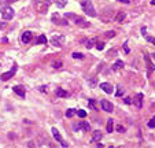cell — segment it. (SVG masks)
<instances>
[{"label": "cell", "instance_id": "6da1fadb", "mask_svg": "<svg viewBox=\"0 0 155 148\" xmlns=\"http://www.w3.org/2000/svg\"><path fill=\"white\" fill-rule=\"evenodd\" d=\"M63 16L66 19H72L76 25H78L80 28H89V26H91V24L87 22L83 16H78V15H76V14H73V12H67V14H65Z\"/></svg>", "mask_w": 155, "mask_h": 148}, {"label": "cell", "instance_id": "7a4b0ae2", "mask_svg": "<svg viewBox=\"0 0 155 148\" xmlns=\"http://www.w3.org/2000/svg\"><path fill=\"white\" fill-rule=\"evenodd\" d=\"M81 8H83V11L87 14V15L92 16V18H95L96 15V11H95V7H93V4H92L91 0H83L81 1Z\"/></svg>", "mask_w": 155, "mask_h": 148}, {"label": "cell", "instance_id": "3957f363", "mask_svg": "<svg viewBox=\"0 0 155 148\" xmlns=\"http://www.w3.org/2000/svg\"><path fill=\"white\" fill-rule=\"evenodd\" d=\"M0 14H1V18H3L4 21H10L14 18V10H12V7H10V6H3V7L0 8Z\"/></svg>", "mask_w": 155, "mask_h": 148}, {"label": "cell", "instance_id": "277c9868", "mask_svg": "<svg viewBox=\"0 0 155 148\" xmlns=\"http://www.w3.org/2000/svg\"><path fill=\"white\" fill-rule=\"evenodd\" d=\"M50 0H37L36 3H34V10L40 14H44V12L47 11L48 8H50Z\"/></svg>", "mask_w": 155, "mask_h": 148}, {"label": "cell", "instance_id": "5b68a950", "mask_svg": "<svg viewBox=\"0 0 155 148\" xmlns=\"http://www.w3.org/2000/svg\"><path fill=\"white\" fill-rule=\"evenodd\" d=\"M51 132H52V136H54V139H55L58 143H60L62 144V147H67V143L62 139V136H60V133L56 130V128H52L51 129Z\"/></svg>", "mask_w": 155, "mask_h": 148}, {"label": "cell", "instance_id": "8992f818", "mask_svg": "<svg viewBox=\"0 0 155 148\" xmlns=\"http://www.w3.org/2000/svg\"><path fill=\"white\" fill-rule=\"evenodd\" d=\"M91 129V125L88 122H78V124L73 125V130L74 132H78V130H89Z\"/></svg>", "mask_w": 155, "mask_h": 148}, {"label": "cell", "instance_id": "52a82bcc", "mask_svg": "<svg viewBox=\"0 0 155 148\" xmlns=\"http://www.w3.org/2000/svg\"><path fill=\"white\" fill-rule=\"evenodd\" d=\"M63 43H65V36H62V34L51 37V44L55 45V47H62Z\"/></svg>", "mask_w": 155, "mask_h": 148}, {"label": "cell", "instance_id": "ba28073f", "mask_svg": "<svg viewBox=\"0 0 155 148\" xmlns=\"http://www.w3.org/2000/svg\"><path fill=\"white\" fill-rule=\"evenodd\" d=\"M15 73H17V66H14V67H12L10 71L3 73V74L0 76V80H1V81H8L10 78H12V77L15 76Z\"/></svg>", "mask_w": 155, "mask_h": 148}, {"label": "cell", "instance_id": "9c48e42d", "mask_svg": "<svg viewBox=\"0 0 155 148\" xmlns=\"http://www.w3.org/2000/svg\"><path fill=\"white\" fill-rule=\"evenodd\" d=\"M144 62H146V64H147L148 74H151V73L155 70V64L151 62V59H150V55H148V54H144Z\"/></svg>", "mask_w": 155, "mask_h": 148}, {"label": "cell", "instance_id": "30bf717a", "mask_svg": "<svg viewBox=\"0 0 155 148\" xmlns=\"http://www.w3.org/2000/svg\"><path fill=\"white\" fill-rule=\"evenodd\" d=\"M100 107L103 108L106 112H113V110H114L113 103L111 102H108V100H102V102H100Z\"/></svg>", "mask_w": 155, "mask_h": 148}, {"label": "cell", "instance_id": "8fae6325", "mask_svg": "<svg viewBox=\"0 0 155 148\" xmlns=\"http://www.w3.org/2000/svg\"><path fill=\"white\" fill-rule=\"evenodd\" d=\"M33 39V33L29 32V30H26V32L22 33V36H21V41L24 43V44H28V43H30Z\"/></svg>", "mask_w": 155, "mask_h": 148}, {"label": "cell", "instance_id": "7c38bea8", "mask_svg": "<svg viewBox=\"0 0 155 148\" xmlns=\"http://www.w3.org/2000/svg\"><path fill=\"white\" fill-rule=\"evenodd\" d=\"M143 99H144V95L143 93H137L135 97H133V103L137 108H141L143 107Z\"/></svg>", "mask_w": 155, "mask_h": 148}, {"label": "cell", "instance_id": "4fadbf2b", "mask_svg": "<svg viewBox=\"0 0 155 148\" xmlns=\"http://www.w3.org/2000/svg\"><path fill=\"white\" fill-rule=\"evenodd\" d=\"M100 89L106 93H113L114 92V87L111 84H108V82H102L100 84Z\"/></svg>", "mask_w": 155, "mask_h": 148}, {"label": "cell", "instance_id": "5bb4252c", "mask_svg": "<svg viewBox=\"0 0 155 148\" xmlns=\"http://www.w3.org/2000/svg\"><path fill=\"white\" fill-rule=\"evenodd\" d=\"M12 92H15L18 96H21V97H25V88L22 87V85H15V87H12Z\"/></svg>", "mask_w": 155, "mask_h": 148}, {"label": "cell", "instance_id": "9a60e30c", "mask_svg": "<svg viewBox=\"0 0 155 148\" xmlns=\"http://www.w3.org/2000/svg\"><path fill=\"white\" fill-rule=\"evenodd\" d=\"M59 14H54V16H52V22L54 24H59V25H67L69 24V21L65 18V19H60L59 16Z\"/></svg>", "mask_w": 155, "mask_h": 148}, {"label": "cell", "instance_id": "2e32d148", "mask_svg": "<svg viewBox=\"0 0 155 148\" xmlns=\"http://www.w3.org/2000/svg\"><path fill=\"white\" fill-rule=\"evenodd\" d=\"M102 137H103V133H102V130H95V132L92 133V143H96V141L102 140Z\"/></svg>", "mask_w": 155, "mask_h": 148}, {"label": "cell", "instance_id": "e0dca14e", "mask_svg": "<svg viewBox=\"0 0 155 148\" xmlns=\"http://www.w3.org/2000/svg\"><path fill=\"white\" fill-rule=\"evenodd\" d=\"M55 95H56L58 97H69V96H70V93H69L67 91L62 89V88H58V89H56Z\"/></svg>", "mask_w": 155, "mask_h": 148}, {"label": "cell", "instance_id": "ac0fdd59", "mask_svg": "<svg viewBox=\"0 0 155 148\" xmlns=\"http://www.w3.org/2000/svg\"><path fill=\"white\" fill-rule=\"evenodd\" d=\"M125 18H126V14L125 12H122V11H119V12H117V15H116V21L117 22H123L125 21Z\"/></svg>", "mask_w": 155, "mask_h": 148}, {"label": "cell", "instance_id": "d6986e66", "mask_svg": "<svg viewBox=\"0 0 155 148\" xmlns=\"http://www.w3.org/2000/svg\"><path fill=\"white\" fill-rule=\"evenodd\" d=\"M123 66H125V63H123L122 60H117L116 63H114V64H113V66H111V69H113V70H116V71H117V70H121V69H122Z\"/></svg>", "mask_w": 155, "mask_h": 148}, {"label": "cell", "instance_id": "ffe728a7", "mask_svg": "<svg viewBox=\"0 0 155 148\" xmlns=\"http://www.w3.org/2000/svg\"><path fill=\"white\" fill-rule=\"evenodd\" d=\"M34 44H47V37L41 34V36L37 37V40L34 41Z\"/></svg>", "mask_w": 155, "mask_h": 148}, {"label": "cell", "instance_id": "44dd1931", "mask_svg": "<svg viewBox=\"0 0 155 148\" xmlns=\"http://www.w3.org/2000/svg\"><path fill=\"white\" fill-rule=\"evenodd\" d=\"M54 3H55L59 8H63L67 4V0H54Z\"/></svg>", "mask_w": 155, "mask_h": 148}, {"label": "cell", "instance_id": "7402d4cb", "mask_svg": "<svg viewBox=\"0 0 155 148\" xmlns=\"http://www.w3.org/2000/svg\"><path fill=\"white\" fill-rule=\"evenodd\" d=\"M74 114H77V110H74V108H67V110H66V114H65V115L67 117V118H72V117L74 115Z\"/></svg>", "mask_w": 155, "mask_h": 148}, {"label": "cell", "instance_id": "603a6c76", "mask_svg": "<svg viewBox=\"0 0 155 148\" xmlns=\"http://www.w3.org/2000/svg\"><path fill=\"white\" fill-rule=\"evenodd\" d=\"M96 41H98V39H96V37H92L91 40H88L87 41V48H92V47L96 44Z\"/></svg>", "mask_w": 155, "mask_h": 148}, {"label": "cell", "instance_id": "cb8c5ba5", "mask_svg": "<svg viewBox=\"0 0 155 148\" xmlns=\"http://www.w3.org/2000/svg\"><path fill=\"white\" fill-rule=\"evenodd\" d=\"M113 129H114V121L110 118V119L107 121V132L108 133H111L113 132Z\"/></svg>", "mask_w": 155, "mask_h": 148}, {"label": "cell", "instance_id": "d4e9b609", "mask_svg": "<svg viewBox=\"0 0 155 148\" xmlns=\"http://www.w3.org/2000/svg\"><path fill=\"white\" fill-rule=\"evenodd\" d=\"M147 126H148L150 129H154V128H155V115L152 117L151 119H150V121L147 122Z\"/></svg>", "mask_w": 155, "mask_h": 148}, {"label": "cell", "instance_id": "484cf974", "mask_svg": "<svg viewBox=\"0 0 155 148\" xmlns=\"http://www.w3.org/2000/svg\"><path fill=\"white\" fill-rule=\"evenodd\" d=\"M73 58L74 59H84L85 56H84V54H81V52H73Z\"/></svg>", "mask_w": 155, "mask_h": 148}, {"label": "cell", "instance_id": "4316f807", "mask_svg": "<svg viewBox=\"0 0 155 148\" xmlns=\"http://www.w3.org/2000/svg\"><path fill=\"white\" fill-rule=\"evenodd\" d=\"M123 95V89H122V87L121 85H118V88H117V92H116V96L117 97H121Z\"/></svg>", "mask_w": 155, "mask_h": 148}, {"label": "cell", "instance_id": "83f0119b", "mask_svg": "<svg viewBox=\"0 0 155 148\" xmlns=\"http://www.w3.org/2000/svg\"><path fill=\"white\" fill-rule=\"evenodd\" d=\"M95 103H96V102H95L93 99H89V100H88V106H89L92 110H96V104H95Z\"/></svg>", "mask_w": 155, "mask_h": 148}, {"label": "cell", "instance_id": "f1b7e54d", "mask_svg": "<svg viewBox=\"0 0 155 148\" xmlns=\"http://www.w3.org/2000/svg\"><path fill=\"white\" fill-rule=\"evenodd\" d=\"M77 115H78L80 118H85V117H87V111H85V110H78V111H77Z\"/></svg>", "mask_w": 155, "mask_h": 148}, {"label": "cell", "instance_id": "f546056e", "mask_svg": "<svg viewBox=\"0 0 155 148\" xmlns=\"http://www.w3.org/2000/svg\"><path fill=\"white\" fill-rule=\"evenodd\" d=\"M96 48L99 49V51H102V49L104 48V43H103V41H96Z\"/></svg>", "mask_w": 155, "mask_h": 148}, {"label": "cell", "instance_id": "4dcf8cb0", "mask_svg": "<svg viewBox=\"0 0 155 148\" xmlns=\"http://www.w3.org/2000/svg\"><path fill=\"white\" fill-rule=\"evenodd\" d=\"M123 52H125V54H129V52H131V49H129V47H128V41H125V43H123Z\"/></svg>", "mask_w": 155, "mask_h": 148}, {"label": "cell", "instance_id": "1f68e13d", "mask_svg": "<svg viewBox=\"0 0 155 148\" xmlns=\"http://www.w3.org/2000/svg\"><path fill=\"white\" fill-rule=\"evenodd\" d=\"M52 67H54V69L62 67V62H54V63H52Z\"/></svg>", "mask_w": 155, "mask_h": 148}, {"label": "cell", "instance_id": "d6a6232c", "mask_svg": "<svg viewBox=\"0 0 155 148\" xmlns=\"http://www.w3.org/2000/svg\"><path fill=\"white\" fill-rule=\"evenodd\" d=\"M146 39H147V41H150L151 44L155 45V37H152V36H146Z\"/></svg>", "mask_w": 155, "mask_h": 148}, {"label": "cell", "instance_id": "836d02e7", "mask_svg": "<svg viewBox=\"0 0 155 148\" xmlns=\"http://www.w3.org/2000/svg\"><path fill=\"white\" fill-rule=\"evenodd\" d=\"M106 36H107L108 39H111V37L116 36V32H113V30H111V32H106Z\"/></svg>", "mask_w": 155, "mask_h": 148}, {"label": "cell", "instance_id": "e575fe53", "mask_svg": "<svg viewBox=\"0 0 155 148\" xmlns=\"http://www.w3.org/2000/svg\"><path fill=\"white\" fill-rule=\"evenodd\" d=\"M117 130H118L119 133H122V132H125V128H123L122 125H118V126H117Z\"/></svg>", "mask_w": 155, "mask_h": 148}, {"label": "cell", "instance_id": "d590c367", "mask_svg": "<svg viewBox=\"0 0 155 148\" xmlns=\"http://www.w3.org/2000/svg\"><path fill=\"white\" fill-rule=\"evenodd\" d=\"M96 81H98L96 78H92L91 82H89V85H91V87H95V85H96Z\"/></svg>", "mask_w": 155, "mask_h": 148}, {"label": "cell", "instance_id": "8d00e7d4", "mask_svg": "<svg viewBox=\"0 0 155 148\" xmlns=\"http://www.w3.org/2000/svg\"><path fill=\"white\" fill-rule=\"evenodd\" d=\"M125 103H126V104H132V99H131V97H125Z\"/></svg>", "mask_w": 155, "mask_h": 148}, {"label": "cell", "instance_id": "74e56055", "mask_svg": "<svg viewBox=\"0 0 155 148\" xmlns=\"http://www.w3.org/2000/svg\"><path fill=\"white\" fill-rule=\"evenodd\" d=\"M119 3H123V4H129V1L128 0H118Z\"/></svg>", "mask_w": 155, "mask_h": 148}, {"label": "cell", "instance_id": "f35d334b", "mask_svg": "<svg viewBox=\"0 0 155 148\" xmlns=\"http://www.w3.org/2000/svg\"><path fill=\"white\" fill-rule=\"evenodd\" d=\"M40 91H43L44 93H47V92H45V91H47V88H45V87H40Z\"/></svg>", "mask_w": 155, "mask_h": 148}, {"label": "cell", "instance_id": "ab89813d", "mask_svg": "<svg viewBox=\"0 0 155 148\" xmlns=\"http://www.w3.org/2000/svg\"><path fill=\"white\" fill-rule=\"evenodd\" d=\"M6 28V24H3V22H0V29H4Z\"/></svg>", "mask_w": 155, "mask_h": 148}, {"label": "cell", "instance_id": "60d3db41", "mask_svg": "<svg viewBox=\"0 0 155 148\" xmlns=\"http://www.w3.org/2000/svg\"><path fill=\"white\" fill-rule=\"evenodd\" d=\"M141 33H143V34H146V33H147V29L143 28V29H141Z\"/></svg>", "mask_w": 155, "mask_h": 148}, {"label": "cell", "instance_id": "b9f144b4", "mask_svg": "<svg viewBox=\"0 0 155 148\" xmlns=\"http://www.w3.org/2000/svg\"><path fill=\"white\" fill-rule=\"evenodd\" d=\"M12 1H17V0H6V3H12Z\"/></svg>", "mask_w": 155, "mask_h": 148}, {"label": "cell", "instance_id": "7bdbcfd3", "mask_svg": "<svg viewBox=\"0 0 155 148\" xmlns=\"http://www.w3.org/2000/svg\"><path fill=\"white\" fill-rule=\"evenodd\" d=\"M151 4H152V6H155V0H152V1H151Z\"/></svg>", "mask_w": 155, "mask_h": 148}, {"label": "cell", "instance_id": "ee69618b", "mask_svg": "<svg viewBox=\"0 0 155 148\" xmlns=\"http://www.w3.org/2000/svg\"><path fill=\"white\" fill-rule=\"evenodd\" d=\"M154 56H155V55H154Z\"/></svg>", "mask_w": 155, "mask_h": 148}]
</instances>
